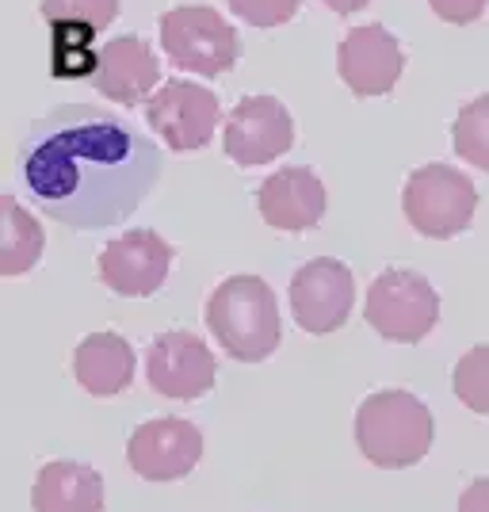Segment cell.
Returning <instances> with one entry per match:
<instances>
[{"label": "cell", "instance_id": "cell-26", "mask_svg": "<svg viewBox=\"0 0 489 512\" xmlns=\"http://www.w3.org/2000/svg\"><path fill=\"white\" fill-rule=\"evenodd\" d=\"M337 16H352V12H360V8H367V0H325Z\"/></svg>", "mask_w": 489, "mask_h": 512}, {"label": "cell", "instance_id": "cell-19", "mask_svg": "<svg viewBox=\"0 0 489 512\" xmlns=\"http://www.w3.org/2000/svg\"><path fill=\"white\" fill-rule=\"evenodd\" d=\"M50 27V77L58 81H85L96 73L100 46L96 31L81 23H46Z\"/></svg>", "mask_w": 489, "mask_h": 512}, {"label": "cell", "instance_id": "cell-10", "mask_svg": "<svg viewBox=\"0 0 489 512\" xmlns=\"http://www.w3.org/2000/svg\"><path fill=\"white\" fill-rule=\"evenodd\" d=\"M146 379L153 394H161L169 402H195L214 386L218 363L203 337H195L188 329H169L149 341Z\"/></svg>", "mask_w": 489, "mask_h": 512}, {"label": "cell", "instance_id": "cell-24", "mask_svg": "<svg viewBox=\"0 0 489 512\" xmlns=\"http://www.w3.org/2000/svg\"><path fill=\"white\" fill-rule=\"evenodd\" d=\"M432 4V12L440 16V20L447 23H474V20H482V12H486V4L489 0H428Z\"/></svg>", "mask_w": 489, "mask_h": 512}, {"label": "cell", "instance_id": "cell-5", "mask_svg": "<svg viewBox=\"0 0 489 512\" xmlns=\"http://www.w3.org/2000/svg\"><path fill=\"white\" fill-rule=\"evenodd\" d=\"M367 325L394 344H421L440 321V295L413 268H386L367 287Z\"/></svg>", "mask_w": 489, "mask_h": 512}, {"label": "cell", "instance_id": "cell-25", "mask_svg": "<svg viewBox=\"0 0 489 512\" xmlns=\"http://www.w3.org/2000/svg\"><path fill=\"white\" fill-rule=\"evenodd\" d=\"M459 512H489V478H474L463 497H459Z\"/></svg>", "mask_w": 489, "mask_h": 512}, {"label": "cell", "instance_id": "cell-2", "mask_svg": "<svg viewBox=\"0 0 489 512\" xmlns=\"http://www.w3.org/2000/svg\"><path fill=\"white\" fill-rule=\"evenodd\" d=\"M207 329L222 352L237 363L268 360L283 341V318H279L276 291L260 276H230L222 279L207 299Z\"/></svg>", "mask_w": 489, "mask_h": 512}, {"label": "cell", "instance_id": "cell-22", "mask_svg": "<svg viewBox=\"0 0 489 512\" xmlns=\"http://www.w3.org/2000/svg\"><path fill=\"white\" fill-rule=\"evenodd\" d=\"M39 12L46 23H81L100 35L119 16V0H43Z\"/></svg>", "mask_w": 489, "mask_h": 512}, {"label": "cell", "instance_id": "cell-1", "mask_svg": "<svg viewBox=\"0 0 489 512\" xmlns=\"http://www.w3.org/2000/svg\"><path fill=\"white\" fill-rule=\"evenodd\" d=\"M161 150L123 115L65 104L35 119L16 153L23 195L65 230L127 222L161 180Z\"/></svg>", "mask_w": 489, "mask_h": 512}, {"label": "cell", "instance_id": "cell-9", "mask_svg": "<svg viewBox=\"0 0 489 512\" xmlns=\"http://www.w3.org/2000/svg\"><path fill=\"white\" fill-rule=\"evenodd\" d=\"M291 146H295V119L276 96H245L226 115L222 150L241 169L268 165V161L283 157Z\"/></svg>", "mask_w": 489, "mask_h": 512}, {"label": "cell", "instance_id": "cell-15", "mask_svg": "<svg viewBox=\"0 0 489 512\" xmlns=\"http://www.w3.org/2000/svg\"><path fill=\"white\" fill-rule=\"evenodd\" d=\"M161 81V62L142 35H119L100 46V62L92 73V85L111 104H142Z\"/></svg>", "mask_w": 489, "mask_h": 512}, {"label": "cell", "instance_id": "cell-13", "mask_svg": "<svg viewBox=\"0 0 489 512\" xmlns=\"http://www.w3.org/2000/svg\"><path fill=\"white\" fill-rule=\"evenodd\" d=\"M337 69H341V81L356 96H386L405 69L402 43L383 23L352 27L337 50Z\"/></svg>", "mask_w": 489, "mask_h": 512}, {"label": "cell", "instance_id": "cell-6", "mask_svg": "<svg viewBox=\"0 0 489 512\" xmlns=\"http://www.w3.org/2000/svg\"><path fill=\"white\" fill-rule=\"evenodd\" d=\"M402 211L421 237L447 241L470 226L478 211V188L470 184L467 172L451 165H421L405 180Z\"/></svg>", "mask_w": 489, "mask_h": 512}, {"label": "cell", "instance_id": "cell-11", "mask_svg": "<svg viewBox=\"0 0 489 512\" xmlns=\"http://www.w3.org/2000/svg\"><path fill=\"white\" fill-rule=\"evenodd\" d=\"M203 459V432L184 417H157L130 432L127 463L146 482L188 478Z\"/></svg>", "mask_w": 489, "mask_h": 512}, {"label": "cell", "instance_id": "cell-4", "mask_svg": "<svg viewBox=\"0 0 489 512\" xmlns=\"http://www.w3.org/2000/svg\"><path fill=\"white\" fill-rule=\"evenodd\" d=\"M161 50L184 73L222 77L241 58L234 23L207 4H176L161 16Z\"/></svg>", "mask_w": 489, "mask_h": 512}, {"label": "cell", "instance_id": "cell-20", "mask_svg": "<svg viewBox=\"0 0 489 512\" xmlns=\"http://www.w3.org/2000/svg\"><path fill=\"white\" fill-rule=\"evenodd\" d=\"M451 146L455 153L467 161V165H478V169L489 172V92L470 100L455 123H451Z\"/></svg>", "mask_w": 489, "mask_h": 512}, {"label": "cell", "instance_id": "cell-3", "mask_svg": "<svg viewBox=\"0 0 489 512\" xmlns=\"http://www.w3.org/2000/svg\"><path fill=\"white\" fill-rule=\"evenodd\" d=\"M432 440H436L432 409L409 390L367 394L356 409V448L375 467H413L428 455Z\"/></svg>", "mask_w": 489, "mask_h": 512}, {"label": "cell", "instance_id": "cell-23", "mask_svg": "<svg viewBox=\"0 0 489 512\" xmlns=\"http://www.w3.org/2000/svg\"><path fill=\"white\" fill-rule=\"evenodd\" d=\"M226 4H230V12H237L253 27H279L295 16L302 0H226Z\"/></svg>", "mask_w": 489, "mask_h": 512}, {"label": "cell", "instance_id": "cell-8", "mask_svg": "<svg viewBox=\"0 0 489 512\" xmlns=\"http://www.w3.org/2000/svg\"><path fill=\"white\" fill-rule=\"evenodd\" d=\"M352 302H356V276L344 260L318 256L291 276V314L298 329L314 337L337 333L352 314Z\"/></svg>", "mask_w": 489, "mask_h": 512}, {"label": "cell", "instance_id": "cell-16", "mask_svg": "<svg viewBox=\"0 0 489 512\" xmlns=\"http://www.w3.org/2000/svg\"><path fill=\"white\" fill-rule=\"evenodd\" d=\"M35 512H104V478L100 470L73 459H54L39 470L31 486Z\"/></svg>", "mask_w": 489, "mask_h": 512}, {"label": "cell", "instance_id": "cell-12", "mask_svg": "<svg viewBox=\"0 0 489 512\" xmlns=\"http://www.w3.org/2000/svg\"><path fill=\"white\" fill-rule=\"evenodd\" d=\"M172 245L153 230H130V234L107 241L100 253V279L123 299H149L161 291L172 268Z\"/></svg>", "mask_w": 489, "mask_h": 512}, {"label": "cell", "instance_id": "cell-7", "mask_svg": "<svg viewBox=\"0 0 489 512\" xmlns=\"http://www.w3.org/2000/svg\"><path fill=\"white\" fill-rule=\"evenodd\" d=\"M146 119L153 134H161V142L172 153H192L203 150L218 130L222 107L207 85L195 81H165L146 100Z\"/></svg>", "mask_w": 489, "mask_h": 512}, {"label": "cell", "instance_id": "cell-21", "mask_svg": "<svg viewBox=\"0 0 489 512\" xmlns=\"http://www.w3.org/2000/svg\"><path fill=\"white\" fill-rule=\"evenodd\" d=\"M451 390L467 409L489 417V344H474L451 371Z\"/></svg>", "mask_w": 489, "mask_h": 512}, {"label": "cell", "instance_id": "cell-17", "mask_svg": "<svg viewBox=\"0 0 489 512\" xmlns=\"http://www.w3.org/2000/svg\"><path fill=\"white\" fill-rule=\"evenodd\" d=\"M73 375L92 398H115L134 379V348L119 333H88L73 352Z\"/></svg>", "mask_w": 489, "mask_h": 512}, {"label": "cell", "instance_id": "cell-14", "mask_svg": "<svg viewBox=\"0 0 489 512\" xmlns=\"http://www.w3.org/2000/svg\"><path fill=\"white\" fill-rule=\"evenodd\" d=\"M256 207H260V218L272 226V230H283V234H306L314 230L321 218H325V207H329V195H325V184L310 169H279L272 172L260 192H256Z\"/></svg>", "mask_w": 489, "mask_h": 512}, {"label": "cell", "instance_id": "cell-18", "mask_svg": "<svg viewBox=\"0 0 489 512\" xmlns=\"http://www.w3.org/2000/svg\"><path fill=\"white\" fill-rule=\"evenodd\" d=\"M46 249L39 218L16 195H0V276H27Z\"/></svg>", "mask_w": 489, "mask_h": 512}]
</instances>
